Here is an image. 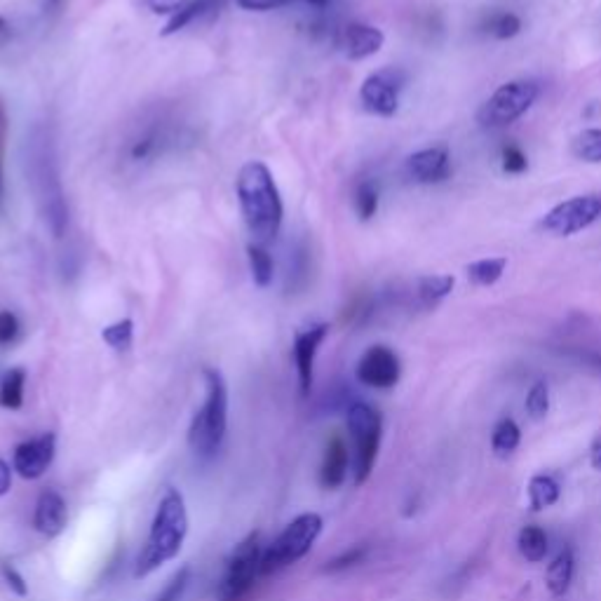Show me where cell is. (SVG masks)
I'll use <instances>...</instances> for the list:
<instances>
[{
	"instance_id": "obj_11",
	"label": "cell",
	"mask_w": 601,
	"mask_h": 601,
	"mask_svg": "<svg viewBox=\"0 0 601 601\" xmlns=\"http://www.w3.org/2000/svg\"><path fill=\"white\" fill-rule=\"evenodd\" d=\"M402 376L400 357L388 346H371L357 362V378L376 390L393 388Z\"/></svg>"
},
{
	"instance_id": "obj_1",
	"label": "cell",
	"mask_w": 601,
	"mask_h": 601,
	"mask_svg": "<svg viewBox=\"0 0 601 601\" xmlns=\"http://www.w3.org/2000/svg\"><path fill=\"white\" fill-rule=\"evenodd\" d=\"M235 193H238L242 219H245L249 235L259 245H266L280 233L282 216H285L280 191L266 162H245L235 179Z\"/></svg>"
},
{
	"instance_id": "obj_19",
	"label": "cell",
	"mask_w": 601,
	"mask_h": 601,
	"mask_svg": "<svg viewBox=\"0 0 601 601\" xmlns=\"http://www.w3.org/2000/svg\"><path fill=\"white\" fill-rule=\"evenodd\" d=\"M517 548H519V552H522V557L526 559V562H533V564L543 562V559L548 557V550H550L548 533H545L536 524L524 526V529L519 531Z\"/></svg>"
},
{
	"instance_id": "obj_43",
	"label": "cell",
	"mask_w": 601,
	"mask_h": 601,
	"mask_svg": "<svg viewBox=\"0 0 601 601\" xmlns=\"http://www.w3.org/2000/svg\"><path fill=\"white\" fill-rule=\"evenodd\" d=\"M0 36H10V24L0 17Z\"/></svg>"
},
{
	"instance_id": "obj_36",
	"label": "cell",
	"mask_w": 601,
	"mask_h": 601,
	"mask_svg": "<svg viewBox=\"0 0 601 601\" xmlns=\"http://www.w3.org/2000/svg\"><path fill=\"white\" fill-rule=\"evenodd\" d=\"M188 3H193V0H146L148 10L155 12V15H177Z\"/></svg>"
},
{
	"instance_id": "obj_31",
	"label": "cell",
	"mask_w": 601,
	"mask_h": 601,
	"mask_svg": "<svg viewBox=\"0 0 601 601\" xmlns=\"http://www.w3.org/2000/svg\"><path fill=\"white\" fill-rule=\"evenodd\" d=\"M489 31L491 36H496L498 40L515 38L517 33L522 31V19L512 15V12H498V15L489 19Z\"/></svg>"
},
{
	"instance_id": "obj_34",
	"label": "cell",
	"mask_w": 601,
	"mask_h": 601,
	"mask_svg": "<svg viewBox=\"0 0 601 601\" xmlns=\"http://www.w3.org/2000/svg\"><path fill=\"white\" fill-rule=\"evenodd\" d=\"M188 569H181L177 576H174L170 583H167L165 590H162V594L155 601H179L181 594H184L186 585H188Z\"/></svg>"
},
{
	"instance_id": "obj_44",
	"label": "cell",
	"mask_w": 601,
	"mask_h": 601,
	"mask_svg": "<svg viewBox=\"0 0 601 601\" xmlns=\"http://www.w3.org/2000/svg\"><path fill=\"white\" fill-rule=\"evenodd\" d=\"M62 5V0H45V10H54Z\"/></svg>"
},
{
	"instance_id": "obj_15",
	"label": "cell",
	"mask_w": 601,
	"mask_h": 601,
	"mask_svg": "<svg viewBox=\"0 0 601 601\" xmlns=\"http://www.w3.org/2000/svg\"><path fill=\"white\" fill-rule=\"evenodd\" d=\"M383 43H386V36H383L381 29L360 22L348 24L341 36L343 52H346V57L353 59V62L374 57V54L383 47Z\"/></svg>"
},
{
	"instance_id": "obj_32",
	"label": "cell",
	"mask_w": 601,
	"mask_h": 601,
	"mask_svg": "<svg viewBox=\"0 0 601 601\" xmlns=\"http://www.w3.org/2000/svg\"><path fill=\"white\" fill-rule=\"evenodd\" d=\"M501 160H503V172H508V174H522L526 167H529L526 155L519 151L517 146H505Z\"/></svg>"
},
{
	"instance_id": "obj_10",
	"label": "cell",
	"mask_w": 601,
	"mask_h": 601,
	"mask_svg": "<svg viewBox=\"0 0 601 601\" xmlns=\"http://www.w3.org/2000/svg\"><path fill=\"white\" fill-rule=\"evenodd\" d=\"M404 80H407V76L395 66L371 73L360 87L364 108L381 118L395 116L397 108H400V90L404 87Z\"/></svg>"
},
{
	"instance_id": "obj_8",
	"label": "cell",
	"mask_w": 601,
	"mask_h": 601,
	"mask_svg": "<svg viewBox=\"0 0 601 601\" xmlns=\"http://www.w3.org/2000/svg\"><path fill=\"white\" fill-rule=\"evenodd\" d=\"M261 555L259 533H249L240 545H235L219 590L221 601H240L252 590L256 576H261Z\"/></svg>"
},
{
	"instance_id": "obj_7",
	"label": "cell",
	"mask_w": 601,
	"mask_h": 601,
	"mask_svg": "<svg viewBox=\"0 0 601 601\" xmlns=\"http://www.w3.org/2000/svg\"><path fill=\"white\" fill-rule=\"evenodd\" d=\"M31 184L38 193L40 209L45 214V224L50 226L54 238H64L66 224H69V207H66L62 184H59L54 160L40 148L38 158L31 160Z\"/></svg>"
},
{
	"instance_id": "obj_22",
	"label": "cell",
	"mask_w": 601,
	"mask_h": 601,
	"mask_svg": "<svg viewBox=\"0 0 601 601\" xmlns=\"http://www.w3.org/2000/svg\"><path fill=\"white\" fill-rule=\"evenodd\" d=\"M454 285H456L454 275H425V278L418 280V287H416L418 301H421L425 308L437 306L442 299H447Z\"/></svg>"
},
{
	"instance_id": "obj_13",
	"label": "cell",
	"mask_w": 601,
	"mask_h": 601,
	"mask_svg": "<svg viewBox=\"0 0 601 601\" xmlns=\"http://www.w3.org/2000/svg\"><path fill=\"white\" fill-rule=\"evenodd\" d=\"M407 174L416 184H442L451 179V155L447 146H432L407 158Z\"/></svg>"
},
{
	"instance_id": "obj_4",
	"label": "cell",
	"mask_w": 601,
	"mask_h": 601,
	"mask_svg": "<svg viewBox=\"0 0 601 601\" xmlns=\"http://www.w3.org/2000/svg\"><path fill=\"white\" fill-rule=\"evenodd\" d=\"M322 517L317 512H306L299 515L285 531L280 533L270 548L261 555V576H270L287 569L289 564H296L310 552L315 540L322 533Z\"/></svg>"
},
{
	"instance_id": "obj_25",
	"label": "cell",
	"mask_w": 601,
	"mask_h": 601,
	"mask_svg": "<svg viewBox=\"0 0 601 601\" xmlns=\"http://www.w3.org/2000/svg\"><path fill=\"white\" fill-rule=\"evenodd\" d=\"M24 383H26V371L24 369L5 371L3 378H0V407L12 409V411L22 409Z\"/></svg>"
},
{
	"instance_id": "obj_21",
	"label": "cell",
	"mask_w": 601,
	"mask_h": 601,
	"mask_svg": "<svg viewBox=\"0 0 601 601\" xmlns=\"http://www.w3.org/2000/svg\"><path fill=\"white\" fill-rule=\"evenodd\" d=\"M562 496V486L555 477L550 475H536L529 482V505L533 512H540L545 508H552Z\"/></svg>"
},
{
	"instance_id": "obj_30",
	"label": "cell",
	"mask_w": 601,
	"mask_h": 601,
	"mask_svg": "<svg viewBox=\"0 0 601 601\" xmlns=\"http://www.w3.org/2000/svg\"><path fill=\"white\" fill-rule=\"evenodd\" d=\"M132 336H134V322L132 320H120L111 327H106L101 332V339L108 343L113 350H127L132 346Z\"/></svg>"
},
{
	"instance_id": "obj_42",
	"label": "cell",
	"mask_w": 601,
	"mask_h": 601,
	"mask_svg": "<svg viewBox=\"0 0 601 601\" xmlns=\"http://www.w3.org/2000/svg\"><path fill=\"white\" fill-rule=\"evenodd\" d=\"M306 3L313 5V8H317V10H322V8H327L329 0H306Z\"/></svg>"
},
{
	"instance_id": "obj_18",
	"label": "cell",
	"mask_w": 601,
	"mask_h": 601,
	"mask_svg": "<svg viewBox=\"0 0 601 601\" xmlns=\"http://www.w3.org/2000/svg\"><path fill=\"white\" fill-rule=\"evenodd\" d=\"M573 573H576V557H573V552L566 548L552 559L548 571H545V585H548L550 594L564 597V594L571 590Z\"/></svg>"
},
{
	"instance_id": "obj_6",
	"label": "cell",
	"mask_w": 601,
	"mask_h": 601,
	"mask_svg": "<svg viewBox=\"0 0 601 601\" xmlns=\"http://www.w3.org/2000/svg\"><path fill=\"white\" fill-rule=\"evenodd\" d=\"M348 430L355 444V484L362 486L374 470L378 447H381L383 418L367 402H355L348 409Z\"/></svg>"
},
{
	"instance_id": "obj_20",
	"label": "cell",
	"mask_w": 601,
	"mask_h": 601,
	"mask_svg": "<svg viewBox=\"0 0 601 601\" xmlns=\"http://www.w3.org/2000/svg\"><path fill=\"white\" fill-rule=\"evenodd\" d=\"M505 268H508V259H503V256L494 259L491 256V259H479L465 266V275L475 287H494L503 278Z\"/></svg>"
},
{
	"instance_id": "obj_29",
	"label": "cell",
	"mask_w": 601,
	"mask_h": 601,
	"mask_svg": "<svg viewBox=\"0 0 601 601\" xmlns=\"http://www.w3.org/2000/svg\"><path fill=\"white\" fill-rule=\"evenodd\" d=\"M526 411H529L531 418H540L548 416L550 411V388L545 381H536L529 390V395H526Z\"/></svg>"
},
{
	"instance_id": "obj_33",
	"label": "cell",
	"mask_w": 601,
	"mask_h": 601,
	"mask_svg": "<svg viewBox=\"0 0 601 601\" xmlns=\"http://www.w3.org/2000/svg\"><path fill=\"white\" fill-rule=\"evenodd\" d=\"M19 336V320L12 310H0V346H8Z\"/></svg>"
},
{
	"instance_id": "obj_5",
	"label": "cell",
	"mask_w": 601,
	"mask_h": 601,
	"mask_svg": "<svg viewBox=\"0 0 601 601\" xmlns=\"http://www.w3.org/2000/svg\"><path fill=\"white\" fill-rule=\"evenodd\" d=\"M538 99V85L533 80H510L498 87L489 99L479 106L477 123L486 130L508 127L522 118Z\"/></svg>"
},
{
	"instance_id": "obj_23",
	"label": "cell",
	"mask_w": 601,
	"mask_h": 601,
	"mask_svg": "<svg viewBox=\"0 0 601 601\" xmlns=\"http://www.w3.org/2000/svg\"><path fill=\"white\" fill-rule=\"evenodd\" d=\"M247 256H249V268H252L254 285L261 287V289L273 285L275 263H273V256L268 254V249L263 245H259V242H249Z\"/></svg>"
},
{
	"instance_id": "obj_27",
	"label": "cell",
	"mask_w": 601,
	"mask_h": 601,
	"mask_svg": "<svg viewBox=\"0 0 601 601\" xmlns=\"http://www.w3.org/2000/svg\"><path fill=\"white\" fill-rule=\"evenodd\" d=\"M571 153L583 162H601V130H583L571 141Z\"/></svg>"
},
{
	"instance_id": "obj_12",
	"label": "cell",
	"mask_w": 601,
	"mask_h": 601,
	"mask_svg": "<svg viewBox=\"0 0 601 601\" xmlns=\"http://www.w3.org/2000/svg\"><path fill=\"white\" fill-rule=\"evenodd\" d=\"M54 447H57V437H54L52 432H45V435L33 437L29 442H22L15 449L12 468L17 470L19 477L38 479L47 468H50L54 458Z\"/></svg>"
},
{
	"instance_id": "obj_17",
	"label": "cell",
	"mask_w": 601,
	"mask_h": 601,
	"mask_svg": "<svg viewBox=\"0 0 601 601\" xmlns=\"http://www.w3.org/2000/svg\"><path fill=\"white\" fill-rule=\"evenodd\" d=\"M348 475V447L343 437L334 435L324 451V461L320 468V482L324 489H339Z\"/></svg>"
},
{
	"instance_id": "obj_38",
	"label": "cell",
	"mask_w": 601,
	"mask_h": 601,
	"mask_svg": "<svg viewBox=\"0 0 601 601\" xmlns=\"http://www.w3.org/2000/svg\"><path fill=\"white\" fill-rule=\"evenodd\" d=\"M3 578L8 580V587L15 594H19V597H26V594H29V587H26L24 578L19 576V573L12 569V566H3Z\"/></svg>"
},
{
	"instance_id": "obj_37",
	"label": "cell",
	"mask_w": 601,
	"mask_h": 601,
	"mask_svg": "<svg viewBox=\"0 0 601 601\" xmlns=\"http://www.w3.org/2000/svg\"><path fill=\"white\" fill-rule=\"evenodd\" d=\"M289 0H235V5H238L240 10L247 12H270V10H278L282 5H287Z\"/></svg>"
},
{
	"instance_id": "obj_9",
	"label": "cell",
	"mask_w": 601,
	"mask_h": 601,
	"mask_svg": "<svg viewBox=\"0 0 601 601\" xmlns=\"http://www.w3.org/2000/svg\"><path fill=\"white\" fill-rule=\"evenodd\" d=\"M601 216V195H578V198L559 202L543 216L545 231L559 238H569L573 233L585 231Z\"/></svg>"
},
{
	"instance_id": "obj_40",
	"label": "cell",
	"mask_w": 601,
	"mask_h": 601,
	"mask_svg": "<svg viewBox=\"0 0 601 601\" xmlns=\"http://www.w3.org/2000/svg\"><path fill=\"white\" fill-rule=\"evenodd\" d=\"M12 486V470L10 465L0 458V496H5Z\"/></svg>"
},
{
	"instance_id": "obj_14",
	"label": "cell",
	"mask_w": 601,
	"mask_h": 601,
	"mask_svg": "<svg viewBox=\"0 0 601 601\" xmlns=\"http://www.w3.org/2000/svg\"><path fill=\"white\" fill-rule=\"evenodd\" d=\"M329 324H313L306 332H299L294 339V362L296 374H299L301 395H310L313 388V371H315V355L320 350L322 341L327 339Z\"/></svg>"
},
{
	"instance_id": "obj_26",
	"label": "cell",
	"mask_w": 601,
	"mask_h": 601,
	"mask_svg": "<svg viewBox=\"0 0 601 601\" xmlns=\"http://www.w3.org/2000/svg\"><path fill=\"white\" fill-rule=\"evenodd\" d=\"M214 8H216V0H193V3H188L184 10H179L177 15H172L165 29L160 31V36H174V33L186 29L188 24H193L195 19L205 17L207 12H212Z\"/></svg>"
},
{
	"instance_id": "obj_2",
	"label": "cell",
	"mask_w": 601,
	"mask_h": 601,
	"mask_svg": "<svg viewBox=\"0 0 601 601\" xmlns=\"http://www.w3.org/2000/svg\"><path fill=\"white\" fill-rule=\"evenodd\" d=\"M188 533V512L181 491L167 489L160 498L158 510H155L151 533L137 559L134 578L151 576L155 569L174 559L184 548V540Z\"/></svg>"
},
{
	"instance_id": "obj_16",
	"label": "cell",
	"mask_w": 601,
	"mask_h": 601,
	"mask_svg": "<svg viewBox=\"0 0 601 601\" xmlns=\"http://www.w3.org/2000/svg\"><path fill=\"white\" fill-rule=\"evenodd\" d=\"M69 522V512H66L64 498L57 491H43L36 503V515H33V526L36 531L47 538L59 536Z\"/></svg>"
},
{
	"instance_id": "obj_24",
	"label": "cell",
	"mask_w": 601,
	"mask_h": 601,
	"mask_svg": "<svg viewBox=\"0 0 601 601\" xmlns=\"http://www.w3.org/2000/svg\"><path fill=\"white\" fill-rule=\"evenodd\" d=\"M519 442H522V430L512 418H501L496 423L494 435H491V449L498 458H508L517 451Z\"/></svg>"
},
{
	"instance_id": "obj_39",
	"label": "cell",
	"mask_w": 601,
	"mask_h": 601,
	"mask_svg": "<svg viewBox=\"0 0 601 601\" xmlns=\"http://www.w3.org/2000/svg\"><path fill=\"white\" fill-rule=\"evenodd\" d=\"M362 557H364V550H362V548H355V550L346 552V555H341L339 559H334V562L329 564L324 571H341V569H346V566L357 564Z\"/></svg>"
},
{
	"instance_id": "obj_41",
	"label": "cell",
	"mask_w": 601,
	"mask_h": 601,
	"mask_svg": "<svg viewBox=\"0 0 601 601\" xmlns=\"http://www.w3.org/2000/svg\"><path fill=\"white\" fill-rule=\"evenodd\" d=\"M590 465L597 472H601V437H597L590 447Z\"/></svg>"
},
{
	"instance_id": "obj_3",
	"label": "cell",
	"mask_w": 601,
	"mask_h": 601,
	"mask_svg": "<svg viewBox=\"0 0 601 601\" xmlns=\"http://www.w3.org/2000/svg\"><path fill=\"white\" fill-rule=\"evenodd\" d=\"M207 397L188 430V444L202 458L214 456L221 449L228 428V388L221 371L205 369Z\"/></svg>"
},
{
	"instance_id": "obj_35",
	"label": "cell",
	"mask_w": 601,
	"mask_h": 601,
	"mask_svg": "<svg viewBox=\"0 0 601 601\" xmlns=\"http://www.w3.org/2000/svg\"><path fill=\"white\" fill-rule=\"evenodd\" d=\"M155 144H158V134L148 132L146 137H141L139 141H134V146L130 148V158L137 160V162L151 158L153 151H155Z\"/></svg>"
},
{
	"instance_id": "obj_28",
	"label": "cell",
	"mask_w": 601,
	"mask_h": 601,
	"mask_svg": "<svg viewBox=\"0 0 601 601\" xmlns=\"http://www.w3.org/2000/svg\"><path fill=\"white\" fill-rule=\"evenodd\" d=\"M355 209L357 216L362 221L374 219V214L378 212V188L374 181H362L355 191Z\"/></svg>"
}]
</instances>
